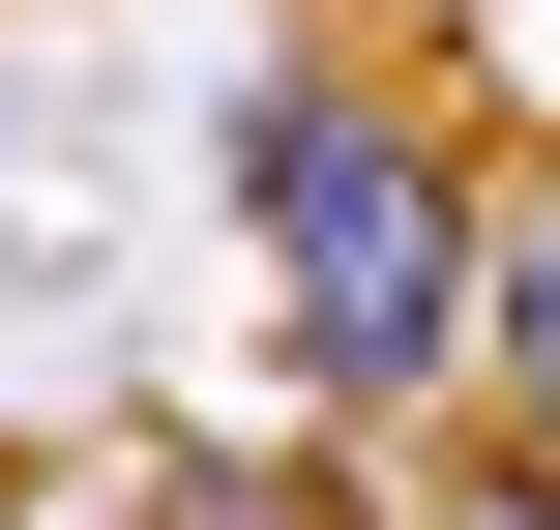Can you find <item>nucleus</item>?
Returning a JSON list of instances; mask_svg holds the SVG:
<instances>
[{
    "instance_id": "39448f33",
    "label": "nucleus",
    "mask_w": 560,
    "mask_h": 530,
    "mask_svg": "<svg viewBox=\"0 0 560 530\" xmlns=\"http://www.w3.org/2000/svg\"><path fill=\"white\" fill-rule=\"evenodd\" d=\"M0 530H59V502H30V472H0Z\"/></svg>"
},
{
    "instance_id": "f03ea898",
    "label": "nucleus",
    "mask_w": 560,
    "mask_h": 530,
    "mask_svg": "<svg viewBox=\"0 0 560 530\" xmlns=\"http://www.w3.org/2000/svg\"><path fill=\"white\" fill-rule=\"evenodd\" d=\"M325 443H354V413H325ZM325 443H148V530H384Z\"/></svg>"
},
{
    "instance_id": "f257e3e1",
    "label": "nucleus",
    "mask_w": 560,
    "mask_h": 530,
    "mask_svg": "<svg viewBox=\"0 0 560 530\" xmlns=\"http://www.w3.org/2000/svg\"><path fill=\"white\" fill-rule=\"evenodd\" d=\"M207 207H236L266 325H295V384H325L354 443H413V413H502V177H472L443 118H384L354 59H236V118H207Z\"/></svg>"
},
{
    "instance_id": "20e7f679",
    "label": "nucleus",
    "mask_w": 560,
    "mask_h": 530,
    "mask_svg": "<svg viewBox=\"0 0 560 530\" xmlns=\"http://www.w3.org/2000/svg\"><path fill=\"white\" fill-rule=\"evenodd\" d=\"M413 530H560V443H472V472H443Z\"/></svg>"
},
{
    "instance_id": "7ed1b4c3",
    "label": "nucleus",
    "mask_w": 560,
    "mask_h": 530,
    "mask_svg": "<svg viewBox=\"0 0 560 530\" xmlns=\"http://www.w3.org/2000/svg\"><path fill=\"white\" fill-rule=\"evenodd\" d=\"M502 443H560V148H502Z\"/></svg>"
}]
</instances>
